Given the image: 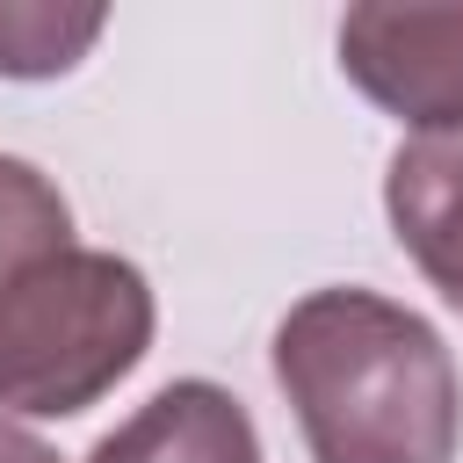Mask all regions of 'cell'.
Instances as JSON below:
<instances>
[{"label": "cell", "instance_id": "6da1fadb", "mask_svg": "<svg viewBox=\"0 0 463 463\" xmlns=\"http://www.w3.org/2000/svg\"><path fill=\"white\" fill-rule=\"evenodd\" d=\"M275 383L311 463H456L463 383L449 340L398 297L326 282L275 326Z\"/></svg>", "mask_w": 463, "mask_h": 463}, {"label": "cell", "instance_id": "7a4b0ae2", "mask_svg": "<svg viewBox=\"0 0 463 463\" xmlns=\"http://www.w3.org/2000/svg\"><path fill=\"white\" fill-rule=\"evenodd\" d=\"M159 304L137 260L65 246L0 297V420H72L152 347Z\"/></svg>", "mask_w": 463, "mask_h": 463}, {"label": "cell", "instance_id": "3957f363", "mask_svg": "<svg viewBox=\"0 0 463 463\" xmlns=\"http://www.w3.org/2000/svg\"><path fill=\"white\" fill-rule=\"evenodd\" d=\"M340 72L412 137L463 130V7H398V0L347 7Z\"/></svg>", "mask_w": 463, "mask_h": 463}, {"label": "cell", "instance_id": "277c9868", "mask_svg": "<svg viewBox=\"0 0 463 463\" xmlns=\"http://www.w3.org/2000/svg\"><path fill=\"white\" fill-rule=\"evenodd\" d=\"M87 463H260V434H253V412L224 383L174 376L116 434H101Z\"/></svg>", "mask_w": 463, "mask_h": 463}, {"label": "cell", "instance_id": "5b68a950", "mask_svg": "<svg viewBox=\"0 0 463 463\" xmlns=\"http://www.w3.org/2000/svg\"><path fill=\"white\" fill-rule=\"evenodd\" d=\"M383 217L412 268L463 311V130L405 137L383 166Z\"/></svg>", "mask_w": 463, "mask_h": 463}, {"label": "cell", "instance_id": "8992f818", "mask_svg": "<svg viewBox=\"0 0 463 463\" xmlns=\"http://www.w3.org/2000/svg\"><path fill=\"white\" fill-rule=\"evenodd\" d=\"M109 29L101 0H0V80H58Z\"/></svg>", "mask_w": 463, "mask_h": 463}, {"label": "cell", "instance_id": "52a82bcc", "mask_svg": "<svg viewBox=\"0 0 463 463\" xmlns=\"http://www.w3.org/2000/svg\"><path fill=\"white\" fill-rule=\"evenodd\" d=\"M72 246V203L36 159L0 152V297L51 253Z\"/></svg>", "mask_w": 463, "mask_h": 463}, {"label": "cell", "instance_id": "ba28073f", "mask_svg": "<svg viewBox=\"0 0 463 463\" xmlns=\"http://www.w3.org/2000/svg\"><path fill=\"white\" fill-rule=\"evenodd\" d=\"M0 463H58V449H51V441H36L29 427L0 420Z\"/></svg>", "mask_w": 463, "mask_h": 463}]
</instances>
